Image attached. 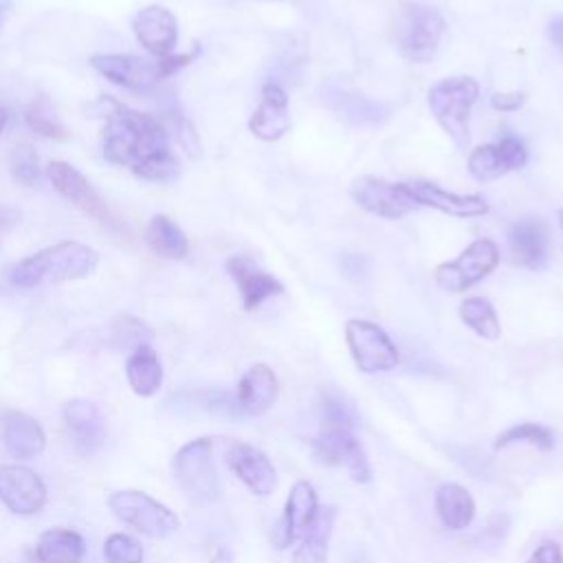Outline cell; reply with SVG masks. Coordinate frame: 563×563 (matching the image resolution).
<instances>
[{"label":"cell","instance_id":"obj_1","mask_svg":"<svg viewBox=\"0 0 563 563\" xmlns=\"http://www.w3.org/2000/svg\"><path fill=\"white\" fill-rule=\"evenodd\" d=\"M103 125V156L112 165L134 169L145 158L167 152L169 139L165 125L145 112L132 110L112 97L99 99Z\"/></svg>","mask_w":563,"mask_h":563},{"label":"cell","instance_id":"obj_2","mask_svg":"<svg viewBox=\"0 0 563 563\" xmlns=\"http://www.w3.org/2000/svg\"><path fill=\"white\" fill-rule=\"evenodd\" d=\"M97 262L99 255L92 246L75 240H64L15 264L9 273V282L18 288L73 282L90 275L97 268Z\"/></svg>","mask_w":563,"mask_h":563},{"label":"cell","instance_id":"obj_3","mask_svg":"<svg viewBox=\"0 0 563 563\" xmlns=\"http://www.w3.org/2000/svg\"><path fill=\"white\" fill-rule=\"evenodd\" d=\"M446 33V20L429 4L407 2L396 11L394 20V44L398 53L413 62H431Z\"/></svg>","mask_w":563,"mask_h":563},{"label":"cell","instance_id":"obj_4","mask_svg":"<svg viewBox=\"0 0 563 563\" xmlns=\"http://www.w3.org/2000/svg\"><path fill=\"white\" fill-rule=\"evenodd\" d=\"M477 97L479 86L473 77L466 75L440 79L427 92V103L433 119L460 150H466L471 141L468 117Z\"/></svg>","mask_w":563,"mask_h":563},{"label":"cell","instance_id":"obj_5","mask_svg":"<svg viewBox=\"0 0 563 563\" xmlns=\"http://www.w3.org/2000/svg\"><path fill=\"white\" fill-rule=\"evenodd\" d=\"M174 475L187 499L205 506L218 497V473L213 462L211 438H196L174 455Z\"/></svg>","mask_w":563,"mask_h":563},{"label":"cell","instance_id":"obj_6","mask_svg":"<svg viewBox=\"0 0 563 563\" xmlns=\"http://www.w3.org/2000/svg\"><path fill=\"white\" fill-rule=\"evenodd\" d=\"M110 510L119 521L134 528L136 532L150 539H163L178 530V517L158 499L150 497L143 490H117L108 499Z\"/></svg>","mask_w":563,"mask_h":563},{"label":"cell","instance_id":"obj_7","mask_svg":"<svg viewBox=\"0 0 563 563\" xmlns=\"http://www.w3.org/2000/svg\"><path fill=\"white\" fill-rule=\"evenodd\" d=\"M499 264V249L493 240L479 238L471 242L455 260L435 266V284L449 292H464L486 275H490Z\"/></svg>","mask_w":563,"mask_h":563},{"label":"cell","instance_id":"obj_8","mask_svg":"<svg viewBox=\"0 0 563 563\" xmlns=\"http://www.w3.org/2000/svg\"><path fill=\"white\" fill-rule=\"evenodd\" d=\"M321 101L339 121L352 128H378L389 119L387 106L358 92L345 77L328 79L321 86Z\"/></svg>","mask_w":563,"mask_h":563},{"label":"cell","instance_id":"obj_9","mask_svg":"<svg viewBox=\"0 0 563 563\" xmlns=\"http://www.w3.org/2000/svg\"><path fill=\"white\" fill-rule=\"evenodd\" d=\"M345 341L354 365L365 374L389 372L400 363V354L387 332L365 319H350L345 323Z\"/></svg>","mask_w":563,"mask_h":563},{"label":"cell","instance_id":"obj_10","mask_svg":"<svg viewBox=\"0 0 563 563\" xmlns=\"http://www.w3.org/2000/svg\"><path fill=\"white\" fill-rule=\"evenodd\" d=\"M312 446L321 462L343 466L354 482L367 484L372 479L369 460H367L361 442L354 438L352 424L323 422Z\"/></svg>","mask_w":563,"mask_h":563},{"label":"cell","instance_id":"obj_11","mask_svg":"<svg viewBox=\"0 0 563 563\" xmlns=\"http://www.w3.org/2000/svg\"><path fill=\"white\" fill-rule=\"evenodd\" d=\"M347 194L361 209L387 220H398L418 207L402 183H389L376 176L354 178Z\"/></svg>","mask_w":563,"mask_h":563},{"label":"cell","instance_id":"obj_12","mask_svg":"<svg viewBox=\"0 0 563 563\" xmlns=\"http://www.w3.org/2000/svg\"><path fill=\"white\" fill-rule=\"evenodd\" d=\"M90 66L106 79L128 90H150L158 81L167 79L161 59L150 62L130 53H99L90 57Z\"/></svg>","mask_w":563,"mask_h":563},{"label":"cell","instance_id":"obj_13","mask_svg":"<svg viewBox=\"0 0 563 563\" xmlns=\"http://www.w3.org/2000/svg\"><path fill=\"white\" fill-rule=\"evenodd\" d=\"M0 501L13 515H37L46 504V486L35 471L20 464H2Z\"/></svg>","mask_w":563,"mask_h":563},{"label":"cell","instance_id":"obj_14","mask_svg":"<svg viewBox=\"0 0 563 563\" xmlns=\"http://www.w3.org/2000/svg\"><path fill=\"white\" fill-rule=\"evenodd\" d=\"M319 512L317 493L308 482H297L286 499L284 515L277 519L271 532V541L277 550L288 548L297 539H303V534L314 523V517Z\"/></svg>","mask_w":563,"mask_h":563},{"label":"cell","instance_id":"obj_15","mask_svg":"<svg viewBox=\"0 0 563 563\" xmlns=\"http://www.w3.org/2000/svg\"><path fill=\"white\" fill-rule=\"evenodd\" d=\"M64 429L75 453L92 455L101 449L108 435L106 418L99 407L84 398H73L64 405Z\"/></svg>","mask_w":563,"mask_h":563},{"label":"cell","instance_id":"obj_16","mask_svg":"<svg viewBox=\"0 0 563 563\" xmlns=\"http://www.w3.org/2000/svg\"><path fill=\"white\" fill-rule=\"evenodd\" d=\"M528 163V150L517 136H504L497 143L479 145L468 154V172L475 180L486 183Z\"/></svg>","mask_w":563,"mask_h":563},{"label":"cell","instance_id":"obj_17","mask_svg":"<svg viewBox=\"0 0 563 563\" xmlns=\"http://www.w3.org/2000/svg\"><path fill=\"white\" fill-rule=\"evenodd\" d=\"M227 464L233 475L255 495H271L277 486V473L264 451L246 442H233L227 449Z\"/></svg>","mask_w":563,"mask_h":563},{"label":"cell","instance_id":"obj_18","mask_svg":"<svg viewBox=\"0 0 563 563\" xmlns=\"http://www.w3.org/2000/svg\"><path fill=\"white\" fill-rule=\"evenodd\" d=\"M227 273L238 286L244 310H255L266 299L284 292L282 282L275 279L271 273L262 271L249 255H231L227 260Z\"/></svg>","mask_w":563,"mask_h":563},{"label":"cell","instance_id":"obj_19","mask_svg":"<svg viewBox=\"0 0 563 563\" xmlns=\"http://www.w3.org/2000/svg\"><path fill=\"white\" fill-rule=\"evenodd\" d=\"M402 185L418 207H431L455 218H477L488 213V202L477 194H453L431 180H411Z\"/></svg>","mask_w":563,"mask_h":563},{"label":"cell","instance_id":"obj_20","mask_svg":"<svg viewBox=\"0 0 563 563\" xmlns=\"http://www.w3.org/2000/svg\"><path fill=\"white\" fill-rule=\"evenodd\" d=\"M46 172H48V178H51L53 187L68 202H73L81 211L90 213L99 222H112L106 202L99 198V194L95 191L90 180L77 167H73L70 163H64V161H53Z\"/></svg>","mask_w":563,"mask_h":563},{"label":"cell","instance_id":"obj_21","mask_svg":"<svg viewBox=\"0 0 563 563\" xmlns=\"http://www.w3.org/2000/svg\"><path fill=\"white\" fill-rule=\"evenodd\" d=\"M132 31L143 48L156 57L172 55L178 42V20L169 9L161 4L141 9L132 20Z\"/></svg>","mask_w":563,"mask_h":563},{"label":"cell","instance_id":"obj_22","mask_svg":"<svg viewBox=\"0 0 563 563\" xmlns=\"http://www.w3.org/2000/svg\"><path fill=\"white\" fill-rule=\"evenodd\" d=\"M249 130L260 141H279L290 130L288 95L277 81H266L262 86V99L255 108Z\"/></svg>","mask_w":563,"mask_h":563},{"label":"cell","instance_id":"obj_23","mask_svg":"<svg viewBox=\"0 0 563 563\" xmlns=\"http://www.w3.org/2000/svg\"><path fill=\"white\" fill-rule=\"evenodd\" d=\"M0 440L7 453L18 460H33L46 446V435L40 422L13 409L2 411L0 416Z\"/></svg>","mask_w":563,"mask_h":563},{"label":"cell","instance_id":"obj_24","mask_svg":"<svg viewBox=\"0 0 563 563\" xmlns=\"http://www.w3.org/2000/svg\"><path fill=\"white\" fill-rule=\"evenodd\" d=\"M510 260L526 268H541L548 257V229L541 218H521L508 231Z\"/></svg>","mask_w":563,"mask_h":563},{"label":"cell","instance_id":"obj_25","mask_svg":"<svg viewBox=\"0 0 563 563\" xmlns=\"http://www.w3.org/2000/svg\"><path fill=\"white\" fill-rule=\"evenodd\" d=\"M279 383L275 372L264 363H255L238 383V405L242 411L260 416L273 407Z\"/></svg>","mask_w":563,"mask_h":563},{"label":"cell","instance_id":"obj_26","mask_svg":"<svg viewBox=\"0 0 563 563\" xmlns=\"http://www.w3.org/2000/svg\"><path fill=\"white\" fill-rule=\"evenodd\" d=\"M84 554L81 534L68 528H51L35 543V563H81Z\"/></svg>","mask_w":563,"mask_h":563},{"label":"cell","instance_id":"obj_27","mask_svg":"<svg viewBox=\"0 0 563 563\" xmlns=\"http://www.w3.org/2000/svg\"><path fill=\"white\" fill-rule=\"evenodd\" d=\"M433 506L442 526L449 530H464L475 517V501L471 493L455 482H446L435 490Z\"/></svg>","mask_w":563,"mask_h":563},{"label":"cell","instance_id":"obj_28","mask_svg":"<svg viewBox=\"0 0 563 563\" xmlns=\"http://www.w3.org/2000/svg\"><path fill=\"white\" fill-rule=\"evenodd\" d=\"M147 246L165 260H183L189 251V240L185 231L169 216H154L145 231Z\"/></svg>","mask_w":563,"mask_h":563},{"label":"cell","instance_id":"obj_29","mask_svg":"<svg viewBox=\"0 0 563 563\" xmlns=\"http://www.w3.org/2000/svg\"><path fill=\"white\" fill-rule=\"evenodd\" d=\"M125 376L134 394L154 396L163 383V365L156 352L150 345L134 350L125 361Z\"/></svg>","mask_w":563,"mask_h":563},{"label":"cell","instance_id":"obj_30","mask_svg":"<svg viewBox=\"0 0 563 563\" xmlns=\"http://www.w3.org/2000/svg\"><path fill=\"white\" fill-rule=\"evenodd\" d=\"M334 523V508L317 512L314 523L303 534L299 548L292 554V563H328V543Z\"/></svg>","mask_w":563,"mask_h":563},{"label":"cell","instance_id":"obj_31","mask_svg":"<svg viewBox=\"0 0 563 563\" xmlns=\"http://www.w3.org/2000/svg\"><path fill=\"white\" fill-rule=\"evenodd\" d=\"M457 312H460L462 323L468 325L477 336L488 339V341H497L501 336V325H499L497 312L488 299L466 297L460 303Z\"/></svg>","mask_w":563,"mask_h":563},{"label":"cell","instance_id":"obj_32","mask_svg":"<svg viewBox=\"0 0 563 563\" xmlns=\"http://www.w3.org/2000/svg\"><path fill=\"white\" fill-rule=\"evenodd\" d=\"M24 119H26V125L40 136L55 139V141L68 139L66 128L57 119V114H55V110H53V106L46 97H37L35 101H31V106L26 108Z\"/></svg>","mask_w":563,"mask_h":563},{"label":"cell","instance_id":"obj_33","mask_svg":"<svg viewBox=\"0 0 563 563\" xmlns=\"http://www.w3.org/2000/svg\"><path fill=\"white\" fill-rule=\"evenodd\" d=\"M515 442H528L541 451H552L556 440H554L552 429L537 424V422H521V424H512L506 431H501L495 440V449H504Z\"/></svg>","mask_w":563,"mask_h":563},{"label":"cell","instance_id":"obj_34","mask_svg":"<svg viewBox=\"0 0 563 563\" xmlns=\"http://www.w3.org/2000/svg\"><path fill=\"white\" fill-rule=\"evenodd\" d=\"M110 339L117 347H145L152 341V330L136 317L130 314H119L110 323Z\"/></svg>","mask_w":563,"mask_h":563},{"label":"cell","instance_id":"obj_35","mask_svg":"<svg viewBox=\"0 0 563 563\" xmlns=\"http://www.w3.org/2000/svg\"><path fill=\"white\" fill-rule=\"evenodd\" d=\"M136 176L145 178V180H158V183H169L180 174V163L178 158L167 150L161 154H154L150 158H145L143 163H139L132 169Z\"/></svg>","mask_w":563,"mask_h":563},{"label":"cell","instance_id":"obj_36","mask_svg":"<svg viewBox=\"0 0 563 563\" xmlns=\"http://www.w3.org/2000/svg\"><path fill=\"white\" fill-rule=\"evenodd\" d=\"M103 559L106 563H143V548L134 537L112 532L103 541Z\"/></svg>","mask_w":563,"mask_h":563},{"label":"cell","instance_id":"obj_37","mask_svg":"<svg viewBox=\"0 0 563 563\" xmlns=\"http://www.w3.org/2000/svg\"><path fill=\"white\" fill-rule=\"evenodd\" d=\"M9 169H11V176L20 185L31 187L40 178V158H37L35 150L26 143L15 145L9 156Z\"/></svg>","mask_w":563,"mask_h":563},{"label":"cell","instance_id":"obj_38","mask_svg":"<svg viewBox=\"0 0 563 563\" xmlns=\"http://www.w3.org/2000/svg\"><path fill=\"white\" fill-rule=\"evenodd\" d=\"M169 117H172V128L176 132V141L180 143V147L191 158H198L200 156V141H198V134H196L194 125L180 112H172Z\"/></svg>","mask_w":563,"mask_h":563},{"label":"cell","instance_id":"obj_39","mask_svg":"<svg viewBox=\"0 0 563 563\" xmlns=\"http://www.w3.org/2000/svg\"><path fill=\"white\" fill-rule=\"evenodd\" d=\"M341 268L343 275L352 282H363L369 275V260L363 255H354V253H345L341 255Z\"/></svg>","mask_w":563,"mask_h":563},{"label":"cell","instance_id":"obj_40","mask_svg":"<svg viewBox=\"0 0 563 563\" xmlns=\"http://www.w3.org/2000/svg\"><path fill=\"white\" fill-rule=\"evenodd\" d=\"M528 563H563V550H561V545L556 541H543L532 552Z\"/></svg>","mask_w":563,"mask_h":563},{"label":"cell","instance_id":"obj_41","mask_svg":"<svg viewBox=\"0 0 563 563\" xmlns=\"http://www.w3.org/2000/svg\"><path fill=\"white\" fill-rule=\"evenodd\" d=\"M523 103H526V95L523 92H495L490 97V106L495 110H501V112H515Z\"/></svg>","mask_w":563,"mask_h":563},{"label":"cell","instance_id":"obj_42","mask_svg":"<svg viewBox=\"0 0 563 563\" xmlns=\"http://www.w3.org/2000/svg\"><path fill=\"white\" fill-rule=\"evenodd\" d=\"M548 37L563 53V15L550 18V22H548Z\"/></svg>","mask_w":563,"mask_h":563},{"label":"cell","instance_id":"obj_43","mask_svg":"<svg viewBox=\"0 0 563 563\" xmlns=\"http://www.w3.org/2000/svg\"><path fill=\"white\" fill-rule=\"evenodd\" d=\"M211 563H233V554L227 548H218L211 556Z\"/></svg>","mask_w":563,"mask_h":563},{"label":"cell","instance_id":"obj_44","mask_svg":"<svg viewBox=\"0 0 563 563\" xmlns=\"http://www.w3.org/2000/svg\"><path fill=\"white\" fill-rule=\"evenodd\" d=\"M9 9H11V0H0V26H2Z\"/></svg>","mask_w":563,"mask_h":563},{"label":"cell","instance_id":"obj_45","mask_svg":"<svg viewBox=\"0 0 563 563\" xmlns=\"http://www.w3.org/2000/svg\"><path fill=\"white\" fill-rule=\"evenodd\" d=\"M7 121H9V114H7V110H4V108H0V134L4 132V128H7Z\"/></svg>","mask_w":563,"mask_h":563},{"label":"cell","instance_id":"obj_46","mask_svg":"<svg viewBox=\"0 0 563 563\" xmlns=\"http://www.w3.org/2000/svg\"><path fill=\"white\" fill-rule=\"evenodd\" d=\"M559 224H561V229H563V207L559 209Z\"/></svg>","mask_w":563,"mask_h":563}]
</instances>
